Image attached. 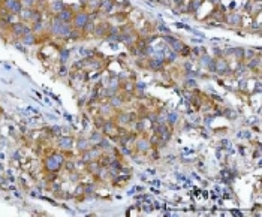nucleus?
I'll use <instances>...</instances> for the list:
<instances>
[{
  "label": "nucleus",
  "instance_id": "obj_1",
  "mask_svg": "<svg viewBox=\"0 0 262 217\" xmlns=\"http://www.w3.org/2000/svg\"><path fill=\"white\" fill-rule=\"evenodd\" d=\"M171 45H172V48H174L175 51H181V49L184 48V45H183L181 42H178V40H175V39L171 42Z\"/></svg>",
  "mask_w": 262,
  "mask_h": 217
},
{
  "label": "nucleus",
  "instance_id": "obj_2",
  "mask_svg": "<svg viewBox=\"0 0 262 217\" xmlns=\"http://www.w3.org/2000/svg\"><path fill=\"white\" fill-rule=\"evenodd\" d=\"M70 17H72V14H70L69 11H63V12L60 14V18H61V19H66V21H68Z\"/></svg>",
  "mask_w": 262,
  "mask_h": 217
}]
</instances>
